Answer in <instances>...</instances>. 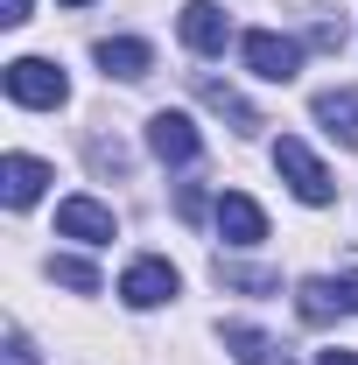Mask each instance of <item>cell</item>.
I'll list each match as a JSON object with an SVG mask.
<instances>
[{
  "mask_svg": "<svg viewBox=\"0 0 358 365\" xmlns=\"http://www.w3.org/2000/svg\"><path fill=\"white\" fill-rule=\"evenodd\" d=\"M316 120L344 148H358V91H316Z\"/></svg>",
  "mask_w": 358,
  "mask_h": 365,
  "instance_id": "cell-14",
  "label": "cell"
},
{
  "mask_svg": "<svg viewBox=\"0 0 358 365\" xmlns=\"http://www.w3.org/2000/svg\"><path fill=\"white\" fill-rule=\"evenodd\" d=\"M183 43L197 49V56H225V43H232V21H225L218 0H190V7H183Z\"/></svg>",
  "mask_w": 358,
  "mask_h": 365,
  "instance_id": "cell-6",
  "label": "cell"
},
{
  "mask_svg": "<svg viewBox=\"0 0 358 365\" xmlns=\"http://www.w3.org/2000/svg\"><path fill=\"white\" fill-rule=\"evenodd\" d=\"M274 169H281V182L302 197V204H330L337 197V182H330V169L310 155V140H295V134H281L274 140Z\"/></svg>",
  "mask_w": 358,
  "mask_h": 365,
  "instance_id": "cell-2",
  "label": "cell"
},
{
  "mask_svg": "<svg viewBox=\"0 0 358 365\" xmlns=\"http://www.w3.org/2000/svg\"><path fill=\"white\" fill-rule=\"evenodd\" d=\"M0 365H43V359H36V344H29L21 330H7V344H0Z\"/></svg>",
  "mask_w": 358,
  "mask_h": 365,
  "instance_id": "cell-18",
  "label": "cell"
},
{
  "mask_svg": "<svg viewBox=\"0 0 358 365\" xmlns=\"http://www.w3.org/2000/svg\"><path fill=\"white\" fill-rule=\"evenodd\" d=\"M316 365H358V351H316Z\"/></svg>",
  "mask_w": 358,
  "mask_h": 365,
  "instance_id": "cell-23",
  "label": "cell"
},
{
  "mask_svg": "<svg viewBox=\"0 0 358 365\" xmlns=\"http://www.w3.org/2000/svg\"><path fill=\"white\" fill-rule=\"evenodd\" d=\"M239 56H246V71L267 78V85H288V78L302 71V43H295V36H274V29L239 36Z\"/></svg>",
  "mask_w": 358,
  "mask_h": 365,
  "instance_id": "cell-3",
  "label": "cell"
},
{
  "mask_svg": "<svg viewBox=\"0 0 358 365\" xmlns=\"http://www.w3.org/2000/svg\"><path fill=\"white\" fill-rule=\"evenodd\" d=\"M49 281H63V288H78V295H98V267L78 260V253H56V260H49Z\"/></svg>",
  "mask_w": 358,
  "mask_h": 365,
  "instance_id": "cell-15",
  "label": "cell"
},
{
  "mask_svg": "<svg viewBox=\"0 0 358 365\" xmlns=\"http://www.w3.org/2000/svg\"><path fill=\"white\" fill-rule=\"evenodd\" d=\"M176 211H183V218H204V190H197V182H183V190H176Z\"/></svg>",
  "mask_w": 358,
  "mask_h": 365,
  "instance_id": "cell-20",
  "label": "cell"
},
{
  "mask_svg": "<svg viewBox=\"0 0 358 365\" xmlns=\"http://www.w3.org/2000/svg\"><path fill=\"white\" fill-rule=\"evenodd\" d=\"M337 288H344V302L358 309V260H344V274H337Z\"/></svg>",
  "mask_w": 358,
  "mask_h": 365,
  "instance_id": "cell-21",
  "label": "cell"
},
{
  "mask_svg": "<svg viewBox=\"0 0 358 365\" xmlns=\"http://www.w3.org/2000/svg\"><path fill=\"white\" fill-rule=\"evenodd\" d=\"M63 7H91V0H63Z\"/></svg>",
  "mask_w": 358,
  "mask_h": 365,
  "instance_id": "cell-24",
  "label": "cell"
},
{
  "mask_svg": "<svg viewBox=\"0 0 358 365\" xmlns=\"http://www.w3.org/2000/svg\"><path fill=\"white\" fill-rule=\"evenodd\" d=\"M7 98L14 106H36V113H56L71 98V78L49 63V56H14L7 63Z\"/></svg>",
  "mask_w": 358,
  "mask_h": 365,
  "instance_id": "cell-1",
  "label": "cell"
},
{
  "mask_svg": "<svg viewBox=\"0 0 358 365\" xmlns=\"http://www.w3.org/2000/svg\"><path fill=\"white\" fill-rule=\"evenodd\" d=\"M0 21L14 29V21H29V0H0Z\"/></svg>",
  "mask_w": 358,
  "mask_h": 365,
  "instance_id": "cell-22",
  "label": "cell"
},
{
  "mask_svg": "<svg viewBox=\"0 0 358 365\" xmlns=\"http://www.w3.org/2000/svg\"><path fill=\"white\" fill-rule=\"evenodd\" d=\"M197 98H204L218 120H232L239 134H260V127H267V120H260V113H253V106H246V98H239L232 85H218V78H197Z\"/></svg>",
  "mask_w": 358,
  "mask_h": 365,
  "instance_id": "cell-11",
  "label": "cell"
},
{
  "mask_svg": "<svg viewBox=\"0 0 358 365\" xmlns=\"http://www.w3.org/2000/svg\"><path fill=\"white\" fill-rule=\"evenodd\" d=\"M148 148H155L162 162H197L204 134H197V120H190V113H155V120H148Z\"/></svg>",
  "mask_w": 358,
  "mask_h": 365,
  "instance_id": "cell-7",
  "label": "cell"
},
{
  "mask_svg": "<svg viewBox=\"0 0 358 365\" xmlns=\"http://www.w3.org/2000/svg\"><path fill=\"white\" fill-rule=\"evenodd\" d=\"M98 71L120 78V85H134V78L155 71V49L140 43V36H106V43H98Z\"/></svg>",
  "mask_w": 358,
  "mask_h": 365,
  "instance_id": "cell-9",
  "label": "cell"
},
{
  "mask_svg": "<svg viewBox=\"0 0 358 365\" xmlns=\"http://www.w3.org/2000/svg\"><path fill=\"white\" fill-rule=\"evenodd\" d=\"M225 351L239 365H288V351H281L274 337H260L253 323H225Z\"/></svg>",
  "mask_w": 358,
  "mask_h": 365,
  "instance_id": "cell-12",
  "label": "cell"
},
{
  "mask_svg": "<svg viewBox=\"0 0 358 365\" xmlns=\"http://www.w3.org/2000/svg\"><path fill=\"white\" fill-rule=\"evenodd\" d=\"M295 309H302V323H330V317H344L352 302H344V288H337V281H323V274H316V281L295 288Z\"/></svg>",
  "mask_w": 358,
  "mask_h": 365,
  "instance_id": "cell-13",
  "label": "cell"
},
{
  "mask_svg": "<svg viewBox=\"0 0 358 365\" xmlns=\"http://www.w3.org/2000/svg\"><path fill=\"white\" fill-rule=\"evenodd\" d=\"M91 169H106V176H127V148H120V140H91Z\"/></svg>",
  "mask_w": 358,
  "mask_h": 365,
  "instance_id": "cell-17",
  "label": "cell"
},
{
  "mask_svg": "<svg viewBox=\"0 0 358 365\" xmlns=\"http://www.w3.org/2000/svg\"><path fill=\"white\" fill-rule=\"evenodd\" d=\"M43 182H49V169L36 155H7V162H0V197H7V211H29V204L43 197Z\"/></svg>",
  "mask_w": 358,
  "mask_h": 365,
  "instance_id": "cell-10",
  "label": "cell"
},
{
  "mask_svg": "<svg viewBox=\"0 0 358 365\" xmlns=\"http://www.w3.org/2000/svg\"><path fill=\"white\" fill-rule=\"evenodd\" d=\"M56 232H63V239H85V246H106L120 225H113V211H106L98 197H63V204H56Z\"/></svg>",
  "mask_w": 358,
  "mask_h": 365,
  "instance_id": "cell-5",
  "label": "cell"
},
{
  "mask_svg": "<svg viewBox=\"0 0 358 365\" xmlns=\"http://www.w3.org/2000/svg\"><path fill=\"white\" fill-rule=\"evenodd\" d=\"M176 288H183V274L169 267V260H155V253H148V260H134V267L120 274V302H127V309H162Z\"/></svg>",
  "mask_w": 358,
  "mask_h": 365,
  "instance_id": "cell-4",
  "label": "cell"
},
{
  "mask_svg": "<svg viewBox=\"0 0 358 365\" xmlns=\"http://www.w3.org/2000/svg\"><path fill=\"white\" fill-rule=\"evenodd\" d=\"M218 281H225V288H246V295H274V288H281V274H267V267H232V260H218Z\"/></svg>",
  "mask_w": 358,
  "mask_h": 365,
  "instance_id": "cell-16",
  "label": "cell"
},
{
  "mask_svg": "<svg viewBox=\"0 0 358 365\" xmlns=\"http://www.w3.org/2000/svg\"><path fill=\"white\" fill-rule=\"evenodd\" d=\"M310 43L316 49H344V21H310Z\"/></svg>",
  "mask_w": 358,
  "mask_h": 365,
  "instance_id": "cell-19",
  "label": "cell"
},
{
  "mask_svg": "<svg viewBox=\"0 0 358 365\" xmlns=\"http://www.w3.org/2000/svg\"><path fill=\"white\" fill-rule=\"evenodd\" d=\"M218 232L232 239V246H260V239H267V211H260L253 197L225 190V197H218Z\"/></svg>",
  "mask_w": 358,
  "mask_h": 365,
  "instance_id": "cell-8",
  "label": "cell"
}]
</instances>
